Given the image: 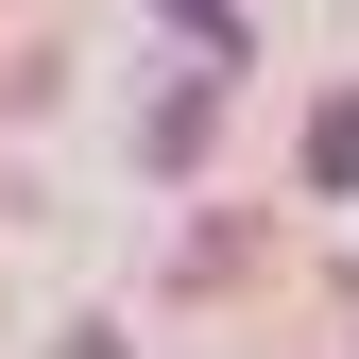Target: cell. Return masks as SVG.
Instances as JSON below:
<instances>
[{"instance_id": "1", "label": "cell", "mask_w": 359, "mask_h": 359, "mask_svg": "<svg viewBox=\"0 0 359 359\" xmlns=\"http://www.w3.org/2000/svg\"><path fill=\"white\" fill-rule=\"evenodd\" d=\"M308 171H325V189H359V86L325 103V137H308Z\"/></svg>"}]
</instances>
